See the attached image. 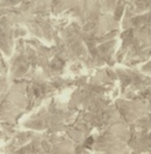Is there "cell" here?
<instances>
[{
	"label": "cell",
	"instance_id": "6da1fadb",
	"mask_svg": "<svg viewBox=\"0 0 151 154\" xmlns=\"http://www.w3.org/2000/svg\"><path fill=\"white\" fill-rule=\"evenodd\" d=\"M92 142H94V140H92V137H90V139H88V140H86V142H85V146H86V147H89V146H91V145H92Z\"/></svg>",
	"mask_w": 151,
	"mask_h": 154
}]
</instances>
